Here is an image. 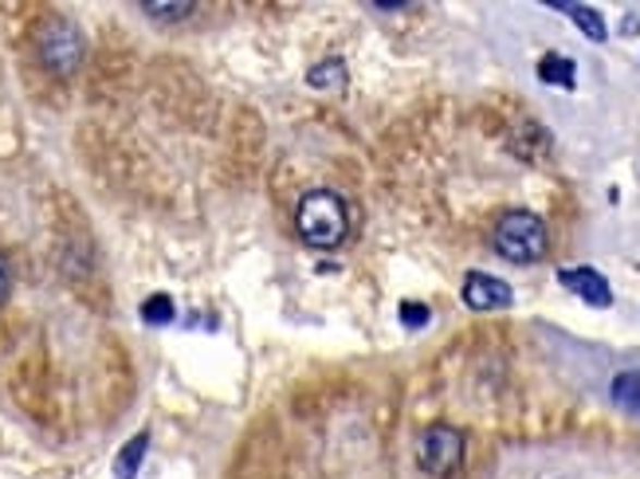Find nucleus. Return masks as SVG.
Wrapping results in <instances>:
<instances>
[{
    "label": "nucleus",
    "mask_w": 640,
    "mask_h": 479,
    "mask_svg": "<svg viewBox=\"0 0 640 479\" xmlns=\"http://www.w3.org/2000/svg\"><path fill=\"white\" fill-rule=\"evenodd\" d=\"M306 83L315 91H342L346 87V63L338 56L323 59V63H315V68L306 71Z\"/></svg>",
    "instance_id": "obj_10"
},
{
    "label": "nucleus",
    "mask_w": 640,
    "mask_h": 479,
    "mask_svg": "<svg viewBox=\"0 0 640 479\" xmlns=\"http://www.w3.org/2000/svg\"><path fill=\"white\" fill-rule=\"evenodd\" d=\"M149 452V432H134V441H126L119 448V456H114V479H134L142 468V460H146Z\"/></svg>",
    "instance_id": "obj_7"
},
{
    "label": "nucleus",
    "mask_w": 640,
    "mask_h": 479,
    "mask_svg": "<svg viewBox=\"0 0 640 479\" xmlns=\"http://www.w3.org/2000/svg\"><path fill=\"white\" fill-rule=\"evenodd\" d=\"M492 244H495V252H499L503 260H511V264H539L542 255H546V248H551V232L542 225V216L515 208V213L499 216V225H495V232H492Z\"/></svg>",
    "instance_id": "obj_2"
},
{
    "label": "nucleus",
    "mask_w": 640,
    "mask_h": 479,
    "mask_svg": "<svg viewBox=\"0 0 640 479\" xmlns=\"http://www.w3.org/2000/svg\"><path fill=\"white\" fill-rule=\"evenodd\" d=\"M142 12L154 20H166V24H178V20L193 16V4H142Z\"/></svg>",
    "instance_id": "obj_13"
},
{
    "label": "nucleus",
    "mask_w": 640,
    "mask_h": 479,
    "mask_svg": "<svg viewBox=\"0 0 640 479\" xmlns=\"http://www.w3.org/2000/svg\"><path fill=\"white\" fill-rule=\"evenodd\" d=\"M9 295H12V264H9V255L0 252V307L9 303Z\"/></svg>",
    "instance_id": "obj_15"
},
{
    "label": "nucleus",
    "mask_w": 640,
    "mask_h": 479,
    "mask_svg": "<svg viewBox=\"0 0 640 479\" xmlns=\"http://www.w3.org/2000/svg\"><path fill=\"white\" fill-rule=\"evenodd\" d=\"M609 397H613V405H620L625 412L640 417V370L617 373V378H613V385H609Z\"/></svg>",
    "instance_id": "obj_8"
},
{
    "label": "nucleus",
    "mask_w": 640,
    "mask_h": 479,
    "mask_svg": "<svg viewBox=\"0 0 640 479\" xmlns=\"http://www.w3.org/2000/svg\"><path fill=\"white\" fill-rule=\"evenodd\" d=\"M142 319H146L149 326H166L178 319V311H173V299L169 295H149L146 303H142Z\"/></svg>",
    "instance_id": "obj_12"
},
{
    "label": "nucleus",
    "mask_w": 640,
    "mask_h": 479,
    "mask_svg": "<svg viewBox=\"0 0 640 479\" xmlns=\"http://www.w3.org/2000/svg\"><path fill=\"white\" fill-rule=\"evenodd\" d=\"M558 279H561L566 291H573L590 307H601V311H605V307L613 303V287H609V279L597 272V267H561Z\"/></svg>",
    "instance_id": "obj_6"
},
{
    "label": "nucleus",
    "mask_w": 640,
    "mask_h": 479,
    "mask_svg": "<svg viewBox=\"0 0 640 479\" xmlns=\"http://www.w3.org/2000/svg\"><path fill=\"white\" fill-rule=\"evenodd\" d=\"M463 307L468 311H480V314H492V311H507V307L515 303V291L503 279H495V275L487 272H468V279H463Z\"/></svg>",
    "instance_id": "obj_5"
},
{
    "label": "nucleus",
    "mask_w": 640,
    "mask_h": 479,
    "mask_svg": "<svg viewBox=\"0 0 640 479\" xmlns=\"http://www.w3.org/2000/svg\"><path fill=\"white\" fill-rule=\"evenodd\" d=\"M539 79H542V83H554V87H561V91H573V83H578L573 59H566V56H542L539 59Z\"/></svg>",
    "instance_id": "obj_9"
},
{
    "label": "nucleus",
    "mask_w": 640,
    "mask_h": 479,
    "mask_svg": "<svg viewBox=\"0 0 640 479\" xmlns=\"http://www.w3.org/2000/svg\"><path fill=\"white\" fill-rule=\"evenodd\" d=\"M554 9L566 12V16H570L573 24H578V28L585 32L590 39H597V44L609 36V32H605V20H601V12L590 9V4H554Z\"/></svg>",
    "instance_id": "obj_11"
},
{
    "label": "nucleus",
    "mask_w": 640,
    "mask_h": 479,
    "mask_svg": "<svg viewBox=\"0 0 640 479\" xmlns=\"http://www.w3.org/2000/svg\"><path fill=\"white\" fill-rule=\"evenodd\" d=\"M428 319H433V311H428L424 303H401V323L409 326V331L428 326Z\"/></svg>",
    "instance_id": "obj_14"
},
{
    "label": "nucleus",
    "mask_w": 640,
    "mask_h": 479,
    "mask_svg": "<svg viewBox=\"0 0 640 479\" xmlns=\"http://www.w3.org/2000/svg\"><path fill=\"white\" fill-rule=\"evenodd\" d=\"M32 44H36L40 68L60 79L75 75L83 68V59H87V39H83V32L71 20H44Z\"/></svg>",
    "instance_id": "obj_3"
},
{
    "label": "nucleus",
    "mask_w": 640,
    "mask_h": 479,
    "mask_svg": "<svg viewBox=\"0 0 640 479\" xmlns=\"http://www.w3.org/2000/svg\"><path fill=\"white\" fill-rule=\"evenodd\" d=\"M416 464L436 479L452 476L463 464V432L452 424H428L416 436Z\"/></svg>",
    "instance_id": "obj_4"
},
{
    "label": "nucleus",
    "mask_w": 640,
    "mask_h": 479,
    "mask_svg": "<svg viewBox=\"0 0 640 479\" xmlns=\"http://www.w3.org/2000/svg\"><path fill=\"white\" fill-rule=\"evenodd\" d=\"M295 228L306 248L335 252V248L346 244V236H350V205H346L335 189H311V193L299 196Z\"/></svg>",
    "instance_id": "obj_1"
}]
</instances>
